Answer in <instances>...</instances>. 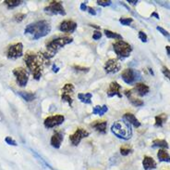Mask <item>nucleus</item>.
Returning <instances> with one entry per match:
<instances>
[{
    "label": "nucleus",
    "instance_id": "f03ea898",
    "mask_svg": "<svg viewBox=\"0 0 170 170\" xmlns=\"http://www.w3.org/2000/svg\"><path fill=\"white\" fill-rule=\"evenodd\" d=\"M51 32V25L47 21H38L33 24H30L26 26L24 34H30L33 35V39L37 40L47 35Z\"/></svg>",
    "mask_w": 170,
    "mask_h": 170
},
{
    "label": "nucleus",
    "instance_id": "58836bf2",
    "mask_svg": "<svg viewBox=\"0 0 170 170\" xmlns=\"http://www.w3.org/2000/svg\"><path fill=\"white\" fill-rule=\"evenodd\" d=\"M162 72L163 73L165 74V76L170 81V70H168L167 67H163V69H162Z\"/></svg>",
    "mask_w": 170,
    "mask_h": 170
},
{
    "label": "nucleus",
    "instance_id": "1a4fd4ad",
    "mask_svg": "<svg viewBox=\"0 0 170 170\" xmlns=\"http://www.w3.org/2000/svg\"><path fill=\"white\" fill-rule=\"evenodd\" d=\"M6 54H7V57L8 59H12V60H15V59H18V58L22 57L23 55V45H22V43L19 42V43H15V44L10 45L7 49Z\"/></svg>",
    "mask_w": 170,
    "mask_h": 170
},
{
    "label": "nucleus",
    "instance_id": "a878e982",
    "mask_svg": "<svg viewBox=\"0 0 170 170\" xmlns=\"http://www.w3.org/2000/svg\"><path fill=\"white\" fill-rule=\"evenodd\" d=\"M104 35H105V36L107 38H112V39H117V40H122L123 39L121 35H119V34H118L116 32H112L110 30L104 29Z\"/></svg>",
    "mask_w": 170,
    "mask_h": 170
},
{
    "label": "nucleus",
    "instance_id": "ea45409f",
    "mask_svg": "<svg viewBox=\"0 0 170 170\" xmlns=\"http://www.w3.org/2000/svg\"><path fill=\"white\" fill-rule=\"evenodd\" d=\"M87 11H88L91 15H94V16H95V15H96V10H95L94 8H92V7H88Z\"/></svg>",
    "mask_w": 170,
    "mask_h": 170
},
{
    "label": "nucleus",
    "instance_id": "c85d7f7f",
    "mask_svg": "<svg viewBox=\"0 0 170 170\" xmlns=\"http://www.w3.org/2000/svg\"><path fill=\"white\" fill-rule=\"evenodd\" d=\"M168 120V116H167V114H159V115H156L155 116V124H154V125L155 126H162L163 125H164V123Z\"/></svg>",
    "mask_w": 170,
    "mask_h": 170
},
{
    "label": "nucleus",
    "instance_id": "7ed1b4c3",
    "mask_svg": "<svg viewBox=\"0 0 170 170\" xmlns=\"http://www.w3.org/2000/svg\"><path fill=\"white\" fill-rule=\"evenodd\" d=\"M73 41L72 37L70 36H64V37H57L52 41H50L48 44L46 45V49L43 53L44 57L46 60L52 59L60 49H62L64 46L70 44Z\"/></svg>",
    "mask_w": 170,
    "mask_h": 170
},
{
    "label": "nucleus",
    "instance_id": "ddd939ff",
    "mask_svg": "<svg viewBox=\"0 0 170 170\" xmlns=\"http://www.w3.org/2000/svg\"><path fill=\"white\" fill-rule=\"evenodd\" d=\"M104 68L106 73H116L120 71L121 64L118 59H109L105 62Z\"/></svg>",
    "mask_w": 170,
    "mask_h": 170
},
{
    "label": "nucleus",
    "instance_id": "2eb2a0df",
    "mask_svg": "<svg viewBox=\"0 0 170 170\" xmlns=\"http://www.w3.org/2000/svg\"><path fill=\"white\" fill-rule=\"evenodd\" d=\"M121 86L118 82H111L109 85V88L106 92L107 96L109 98L118 96L119 98H122V94L120 93Z\"/></svg>",
    "mask_w": 170,
    "mask_h": 170
},
{
    "label": "nucleus",
    "instance_id": "412c9836",
    "mask_svg": "<svg viewBox=\"0 0 170 170\" xmlns=\"http://www.w3.org/2000/svg\"><path fill=\"white\" fill-rule=\"evenodd\" d=\"M92 127L95 128V131L99 132L100 134H105L106 132V127H107V122L106 121H95L93 123Z\"/></svg>",
    "mask_w": 170,
    "mask_h": 170
},
{
    "label": "nucleus",
    "instance_id": "5701e85b",
    "mask_svg": "<svg viewBox=\"0 0 170 170\" xmlns=\"http://www.w3.org/2000/svg\"><path fill=\"white\" fill-rule=\"evenodd\" d=\"M92 97L93 94L88 92V93H79L78 94V98L85 104H91L92 103Z\"/></svg>",
    "mask_w": 170,
    "mask_h": 170
},
{
    "label": "nucleus",
    "instance_id": "7c9ffc66",
    "mask_svg": "<svg viewBox=\"0 0 170 170\" xmlns=\"http://www.w3.org/2000/svg\"><path fill=\"white\" fill-rule=\"evenodd\" d=\"M132 22H133L132 18H120V19H119V23H120L122 25H125V26L129 25Z\"/></svg>",
    "mask_w": 170,
    "mask_h": 170
},
{
    "label": "nucleus",
    "instance_id": "dca6fc26",
    "mask_svg": "<svg viewBox=\"0 0 170 170\" xmlns=\"http://www.w3.org/2000/svg\"><path fill=\"white\" fill-rule=\"evenodd\" d=\"M63 140H64V136H63V134L60 131L55 132L54 135L51 138L50 144H51V146L53 148H55V149H59L61 147Z\"/></svg>",
    "mask_w": 170,
    "mask_h": 170
},
{
    "label": "nucleus",
    "instance_id": "4468645a",
    "mask_svg": "<svg viewBox=\"0 0 170 170\" xmlns=\"http://www.w3.org/2000/svg\"><path fill=\"white\" fill-rule=\"evenodd\" d=\"M77 29V24L70 20L63 21L59 25V30L63 33L72 34Z\"/></svg>",
    "mask_w": 170,
    "mask_h": 170
},
{
    "label": "nucleus",
    "instance_id": "e433bc0d",
    "mask_svg": "<svg viewBox=\"0 0 170 170\" xmlns=\"http://www.w3.org/2000/svg\"><path fill=\"white\" fill-rule=\"evenodd\" d=\"M156 29H157V30H158V31H159V32H160V33H161L162 35H165V36H167V37H168V38L170 37L169 33H168V31H166V30H165L164 28H162V27H159V26H158V27H157Z\"/></svg>",
    "mask_w": 170,
    "mask_h": 170
},
{
    "label": "nucleus",
    "instance_id": "c03bdc74",
    "mask_svg": "<svg viewBox=\"0 0 170 170\" xmlns=\"http://www.w3.org/2000/svg\"><path fill=\"white\" fill-rule=\"evenodd\" d=\"M166 50H167V52H168V56L170 57V46H167V47H166Z\"/></svg>",
    "mask_w": 170,
    "mask_h": 170
},
{
    "label": "nucleus",
    "instance_id": "72a5a7b5",
    "mask_svg": "<svg viewBox=\"0 0 170 170\" xmlns=\"http://www.w3.org/2000/svg\"><path fill=\"white\" fill-rule=\"evenodd\" d=\"M138 36H139L140 40H141L142 42H143V43L147 42V40H148L147 35H146L143 31H140V32H139V35H138Z\"/></svg>",
    "mask_w": 170,
    "mask_h": 170
},
{
    "label": "nucleus",
    "instance_id": "393cba45",
    "mask_svg": "<svg viewBox=\"0 0 170 170\" xmlns=\"http://www.w3.org/2000/svg\"><path fill=\"white\" fill-rule=\"evenodd\" d=\"M18 94L21 96V97L23 99H24L25 101H28V102H30V101H32V100H34L35 99V94L34 93H32V92H26V91H19L18 92Z\"/></svg>",
    "mask_w": 170,
    "mask_h": 170
},
{
    "label": "nucleus",
    "instance_id": "20e7f679",
    "mask_svg": "<svg viewBox=\"0 0 170 170\" xmlns=\"http://www.w3.org/2000/svg\"><path fill=\"white\" fill-rule=\"evenodd\" d=\"M111 132L118 138L128 141L132 137V130L130 125L124 120L116 121L111 126Z\"/></svg>",
    "mask_w": 170,
    "mask_h": 170
},
{
    "label": "nucleus",
    "instance_id": "f257e3e1",
    "mask_svg": "<svg viewBox=\"0 0 170 170\" xmlns=\"http://www.w3.org/2000/svg\"><path fill=\"white\" fill-rule=\"evenodd\" d=\"M47 61L48 60H46L44 57L43 53L37 54L33 52H27L24 55L25 64L35 80L41 79L43 75V69H44L45 62H47Z\"/></svg>",
    "mask_w": 170,
    "mask_h": 170
},
{
    "label": "nucleus",
    "instance_id": "2f4dec72",
    "mask_svg": "<svg viewBox=\"0 0 170 170\" xmlns=\"http://www.w3.org/2000/svg\"><path fill=\"white\" fill-rule=\"evenodd\" d=\"M98 6H101V7H108L112 4V1L111 0H98L96 1Z\"/></svg>",
    "mask_w": 170,
    "mask_h": 170
},
{
    "label": "nucleus",
    "instance_id": "bb28decb",
    "mask_svg": "<svg viewBox=\"0 0 170 170\" xmlns=\"http://www.w3.org/2000/svg\"><path fill=\"white\" fill-rule=\"evenodd\" d=\"M22 3H24V1L22 0H5L4 1V4L7 7V8H14Z\"/></svg>",
    "mask_w": 170,
    "mask_h": 170
},
{
    "label": "nucleus",
    "instance_id": "c756f323",
    "mask_svg": "<svg viewBox=\"0 0 170 170\" xmlns=\"http://www.w3.org/2000/svg\"><path fill=\"white\" fill-rule=\"evenodd\" d=\"M25 17H26V14L19 12V13L15 14L13 18H14V21H15V22H17V23H21V22H22V21L24 20Z\"/></svg>",
    "mask_w": 170,
    "mask_h": 170
},
{
    "label": "nucleus",
    "instance_id": "6e6552de",
    "mask_svg": "<svg viewBox=\"0 0 170 170\" xmlns=\"http://www.w3.org/2000/svg\"><path fill=\"white\" fill-rule=\"evenodd\" d=\"M75 88L72 84L68 83L65 84V86L61 89V100L64 102H67L70 107L73 104V95H74Z\"/></svg>",
    "mask_w": 170,
    "mask_h": 170
},
{
    "label": "nucleus",
    "instance_id": "37998d69",
    "mask_svg": "<svg viewBox=\"0 0 170 170\" xmlns=\"http://www.w3.org/2000/svg\"><path fill=\"white\" fill-rule=\"evenodd\" d=\"M128 3H129V4H131V5L135 6V5L138 3V1H137V0H128Z\"/></svg>",
    "mask_w": 170,
    "mask_h": 170
},
{
    "label": "nucleus",
    "instance_id": "aec40b11",
    "mask_svg": "<svg viewBox=\"0 0 170 170\" xmlns=\"http://www.w3.org/2000/svg\"><path fill=\"white\" fill-rule=\"evenodd\" d=\"M123 120L126 121L127 123H129V125H134L135 127H140L141 126V122L135 117V115L133 114H130V113L125 114L123 115Z\"/></svg>",
    "mask_w": 170,
    "mask_h": 170
},
{
    "label": "nucleus",
    "instance_id": "f704fd0d",
    "mask_svg": "<svg viewBox=\"0 0 170 170\" xmlns=\"http://www.w3.org/2000/svg\"><path fill=\"white\" fill-rule=\"evenodd\" d=\"M73 69H75L76 71L84 72V73H87L90 70V68H88V67H81V66H79V65H74L73 66Z\"/></svg>",
    "mask_w": 170,
    "mask_h": 170
},
{
    "label": "nucleus",
    "instance_id": "a18cd8bd",
    "mask_svg": "<svg viewBox=\"0 0 170 170\" xmlns=\"http://www.w3.org/2000/svg\"><path fill=\"white\" fill-rule=\"evenodd\" d=\"M152 17H156V19H159V15H158L156 12H153V13L152 14Z\"/></svg>",
    "mask_w": 170,
    "mask_h": 170
},
{
    "label": "nucleus",
    "instance_id": "6ab92c4d",
    "mask_svg": "<svg viewBox=\"0 0 170 170\" xmlns=\"http://www.w3.org/2000/svg\"><path fill=\"white\" fill-rule=\"evenodd\" d=\"M134 90H135L136 94H138L140 97H143L146 94L149 93L150 88L147 85L143 84V83H137L135 88H134Z\"/></svg>",
    "mask_w": 170,
    "mask_h": 170
},
{
    "label": "nucleus",
    "instance_id": "c9c22d12",
    "mask_svg": "<svg viewBox=\"0 0 170 170\" xmlns=\"http://www.w3.org/2000/svg\"><path fill=\"white\" fill-rule=\"evenodd\" d=\"M5 141L8 144V145H12V146H17V142H16V141L15 140H13L11 137H6V139H5Z\"/></svg>",
    "mask_w": 170,
    "mask_h": 170
},
{
    "label": "nucleus",
    "instance_id": "9b49d317",
    "mask_svg": "<svg viewBox=\"0 0 170 170\" xmlns=\"http://www.w3.org/2000/svg\"><path fill=\"white\" fill-rule=\"evenodd\" d=\"M140 73L139 72H136L135 70L129 68V69H125L121 73V77L123 79V81L126 83V84H132L134 83L138 78H140Z\"/></svg>",
    "mask_w": 170,
    "mask_h": 170
},
{
    "label": "nucleus",
    "instance_id": "f3484780",
    "mask_svg": "<svg viewBox=\"0 0 170 170\" xmlns=\"http://www.w3.org/2000/svg\"><path fill=\"white\" fill-rule=\"evenodd\" d=\"M134 94H136L134 88L133 89H130V90H126L125 91V95L127 96V98H129V100L130 101V103L136 107H140V106H143V101L140 98H137L134 97Z\"/></svg>",
    "mask_w": 170,
    "mask_h": 170
},
{
    "label": "nucleus",
    "instance_id": "473e14b6",
    "mask_svg": "<svg viewBox=\"0 0 170 170\" xmlns=\"http://www.w3.org/2000/svg\"><path fill=\"white\" fill-rule=\"evenodd\" d=\"M131 151H132V150L129 149V148H128V147H121L120 148V153H121V155H123V156H127Z\"/></svg>",
    "mask_w": 170,
    "mask_h": 170
},
{
    "label": "nucleus",
    "instance_id": "4be33fe9",
    "mask_svg": "<svg viewBox=\"0 0 170 170\" xmlns=\"http://www.w3.org/2000/svg\"><path fill=\"white\" fill-rule=\"evenodd\" d=\"M157 158H158L159 162L170 163V155L166 149H159V151L157 152Z\"/></svg>",
    "mask_w": 170,
    "mask_h": 170
},
{
    "label": "nucleus",
    "instance_id": "f8f14e48",
    "mask_svg": "<svg viewBox=\"0 0 170 170\" xmlns=\"http://www.w3.org/2000/svg\"><path fill=\"white\" fill-rule=\"evenodd\" d=\"M65 121V116L62 114H57V115H52L48 116L45 119L44 125L46 128H53L55 126H57L61 124H63Z\"/></svg>",
    "mask_w": 170,
    "mask_h": 170
},
{
    "label": "nucleus",
    "instance_id": "a19ab883",
    "mask_svg": "<svg viewBox=\"0 0 170 170\" xmlns=\"http://www.w3.org/2000/svg\"><path fill=\"white\" fill-rule=\"evenodd\" d=\"M80 10H82V11H85V10H87V8H88V7L86 6V4H85V2H83V3H81L80 4Z\"/></svg>",
    "mask_w": 170,
    "mask_h": 170
},
{
    "label": "nucleus",
    "instance_id": "4c0bfd02",
    "mask_svg": "<svg viewBox=\"0 0 170 170\" xmlns=\"http://www.w3.org/2000/svg\"><path fill=\"white\" fill-rule=\"evenodd\" d=\"M101 37H102V33H101L100 31H95V32H94L93 38H94L95 40H99Z\"/></svg>",
    "mask_w": 170,
    "mask_h": 170
},
{
    "label": "nucleus",
    "instance_id": "9d476101",
    "mask_svg": "<svg viewBox=\"0 0 170 170\" xmlns=\"http://www.w3.org/2000/svg\"><path fill=\"white\" fill-rule=\"evenodd\" d=\"M89 135H90V133L87 130H85L81 127L77 128L76 131L70 136V144L72 146H78L84 138L89 137Z\"/></svg>",
    "mask_w": 170,
    "mask_h": 170
},
{
    "label": "nucleus",
    "instance_id": "79ce46f5",
    "mask_svg": "<svg viewBox=\"0 0 170 170\" xmlns=\"http://www.w3.org/2000/svg\"><path fill=\"white\" fill-rule=\"evenodd\" d=\"M52 69H53V72H54V73H57V72L59 71V67L56 66L55 64L53 65V68H52Z\"/></svg>",
    "mask_w": 170,
    "mask_h": 170
},
{
    "label": "nucleus",
    "instance_id": "cd10ccee",
    "mask_svg": "<svg viewBox=\"0 0 170 170\" xmlns=\"http://www.w3.org/2000/svg\"><path fill=\"white\" fill-rule=\"evenodd\" d=\"M152 147L153 148H156V147H159V148H163V149H168V143L167 141L165 140H154L152 143Z\"/></svg>",
    "mask_w": 170,
    "mask_h": 170
},
{
    "label": "nucleus",
    "instance_id": "a211bd4d",
    "mask_svg": "<svg viewBox=\"0 0 170 170\" xmlns=\"http://www.w3.org/2000/svg\"><path fill=\"white\" fill-rule=\"evenodd\" d=\"M143 167L144 170H153L157 167V164L153 157L144 156L143 160Z\"/></svg>",
    "mask_w": 170,
    "mask_h": 170
},
{
    "label": "nucleus",
    "instance_id": "b1692460",
    "mask_svg": "<svg viewBox=\"0 0 170 170\" xmlns=\"http://www.w3.org/2000/svg\"><path fill=\"white\" fill-rule=\"evenodd\" d=\"M108 111V106L107 105H103V106H99L96 105L94 107V110H93V114H96V115H104L106 112Z\"/></svg>",
    "mask_w": 170,
    "mask_h": 170
},
{
    "label": "nucleus",
    "instance_id": "423d86ee",
    "mask_svg": "<svg viewBox=\"0 0 170 170\" xmlns=\"http://www.w3.org/2000/svg\"><path fill=\"white\" fill-rule=\"evenodd\" d=\"M44 9L46 13L52 14V15L65 16L67 14L61 1H51Z\"/></svg>",
    "mask_w": 170,
    "mask_h": 170
},
{
    "label": "nucleus",
    "instance_id": "49530a36",
    "mask_svg": "<svg viewBox=\"0 0 170 170\" xmlns=\"http://www.w3.org/2000/svg\"><path fill=\"white\" fill-rule=\"evenodd\" d=\"M90 26H92V27H94V28H95V29H100V26H97V25L95 24H90Z\"/></svg>",
    "mask_w": 170,
    "mask_h": 170
},
{
    "label": "nucleus",
    "instance_id": "0eeeda50",
    "mask_svg": "<svg viewBox=\"0 0 170 170\" xmlns=\"http://www.w3.org/2000/svg\"><path fill=\"white\" fill-rule=\"evenodd\" d=\"M12 73L14 74L15 78H16V82L17 84L22 87V88H24L27 86L28 84V81H29V72L23 68V67H18V68H15Z\"/></svg>",
    "mask_w": 170,
    "mask_h": 170
},
{
    "label": "nucleus",
    "instance_id": "39448f33",
    "mask_svg": "<svg viewBox=\"0 0 170 170\" xmlns=\"http://www.w3.org/2000/svg\"><path fill=\"white\" fill-rule=\"evenodd\" d=\"M113 49H114L115 53L117 54L119 61H122V60L128 58L132 51L131 46L123 40H119L117 42H114L113 43Z\"/></svg>",
    "mask_w": 170,
    "mask_h": 170
}]
</instances>
